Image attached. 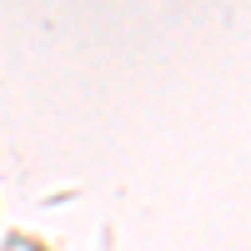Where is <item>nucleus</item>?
Returning <instances> with one entry per match:
<instances>
[]
</instances>
